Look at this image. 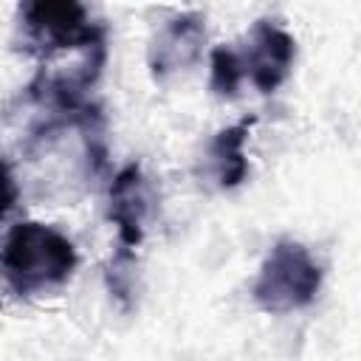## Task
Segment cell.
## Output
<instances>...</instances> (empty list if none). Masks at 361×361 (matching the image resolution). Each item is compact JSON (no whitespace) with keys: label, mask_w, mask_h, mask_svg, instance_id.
Listing matches in <instances>:
<instances>
[{"label":"cell","mask_w":361,"mask_h":361,"mask_svg":"<svg viewBox=\"0 0 361 361\" xmlns=\"http://www.w3.org/2000/svg\"><path fill=\"white\" fill-rule=\"evenodd\" d=\"M79 265L73 243L54 226L17 223L0 248V276L17 296L65 285Z\"/></svg>","instance_id":"6da1fadb"},{"label":"cell","mask_w":361,"mask_h":361,"mask_svg":"<svg viewBox=\"0 0 361 361\" xmlns=\"http://www.w3.org/2000/svg\"><path fill=\"white\" fill-rule=\"evenodd\" d=\"M23 48L42 62L73 51L96 54L107 51V31L96 23L82 3L73 0H34L20 6Z\"/></svg>","instance_id":"7a4b0ae2"},{"label":"cell","mask_w":361,"mask_h":361,"mask_svg":"<svg viewBox=\"0 0 361 361\" xmlns=\"http://www.w3.org/2000/svg\"><path fill=\"white\" fill-rule=\"evenodd\" d=\"M322 265L296 240H276L265 254L259 274L251 285V296L259 310L285 316L307 307L322 290Z\"/></svg>","instance_id":"3957f363"},{"label":"cell","mask_w":361,"mask_h":361,"mask_svg":"<svg viewBox=\"0 0 361 361\" xmlns=\"http://www.w3.org/2000/svg\"><path fill=\"white\" fill-rule=\"evenodd\" d=\"M237 59H240L243 79H248L259 93H274L293 68L296 42L282 25L271 20H257L245 34L243 51H237Z\"/></svg>","instance_id":"277c9868"},{"label":"cell","mask_w":361,"mask_h":361,"mask_svg":"<svg viewBox=\"0 0 361 361\" xmlns=\"http://www.w3.org/2000/svg\"><path fill=\"white\" fill-rule=\"evenodd\" d=\"M206 42V20L197 11H183L164 23L147 48V65L155 82H166L169 76L186 71L197 62Z\"/></svg>","instance_id":"5b68a950"},{"label":"cell","mask_w":361,"mask_h":361,"mask_svg":"<svg viewBox=\"0 0 361 361\" xmlns=\"http://www.w3.org/2000/svg\"><path fill=\"white\" fill-rule=\"evenodd\" d=\"M110 209L107 217L116 226L121 251H133L135 245H141L144 240V228H147V217H149V186L147 178L141 172L138 164H127L124 169H118V175L110 183Z\"/></svg>","instance_id":"8992f818"},{"label":"cell","mask_w":361,"mask_h":361,"mask_svg":"<svg viewBox=\"0 0 361 361\" xmlns=\"http://www.w3.org/2000/svg\"><path fill=\"white\" fill-rule=\"evenodd\" d=\"M257 116H248V118H240L237 124L231 127H223L212 141H209V166H212V175L217 180L220 189H234L245 180L248 175V158H245V141H248V133L254 127Z\"/></svg>","instance_id":"52a82bcc"},{"label":"cell","mask_w":361,"mask_h":361,"mask_svg":"<svg viewBox=\"0 0 361 361\" xmlns=\"http://www.w3.org/2000/svg\"><path fill=\"white\" fill-rule=\"evenodd\" d=\"M243 85V71H240V59L237 51L231 45H217L212 51V76H209V87L214 90V96L220 99H231L237 96Z\"/></svg>","instance_id":"ba28073f"},{"label":"cell","mask_w":361,"mask_h":361,"mask_svg":"<svg viewBox=\"0 0 361 361\" xmlns=\"http://www.w3.org/2000/svg\"><path fill=\"white\" fill-rule=\"evenodd\" d=\"M14 200H17V183H14V175H11L8 164L0 155V220L8 214V209L14 206Z\"/></svg>","instance_id":"9c48e42d"}]
</instances>
